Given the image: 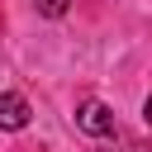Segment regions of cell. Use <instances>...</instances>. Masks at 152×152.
Instances as JSON below:
<instances>
[{
    "instance_id": "obj_1",
    "label": "cell",
    "mask_w": 152,
    "mask_h": 152,
    "mask_svg": "<svg viewBox=\"0 0 152 152\" xmlns=\"http://www.w3.org/2000/svg\"><path fill=\"white\" fill-rule=\"evenodd\" d=\"M76 124H81L86 133H95V138L114 133V114H109V104H104V100H81V109H76Z\"/></svg>"
},
{
    "instance_id": "obj_2",
    "label": "cell",
    "mask_w": 152,
    "mask_h": 152,
    "mask_svg": "<svg viewBox=\"0 0 152 152\" xmlns=\"http://www.w3.org/2000/svg\"><path fill=\"white\" fill-rule=\"evenodd\" d=\"M24 124H28V100L14 95V90H5V95H0V128H5V133H19Z\"/></svg>"
},
{
    "instance_id": "obj_3",
    "label": "cell",
    "mask_w": 152,
    "mask_h": 152,
    "mask_svg": "<svg viewBox=\"0 0 152 152\" xmlns=\"http://www.w3.org/2000/svg\"><path fill=\"white\" fill-rule=\"evenodd\" d=\"M33 5H38V14H48V19L66 14V0H33Z\"/></svg>"
},
{
    "instance_id": "obj_4",
    "label": "cell",
    "mask_w": 152,
    "mask_h": 152,
    "mask_svg": "<svg viewBox=\"0 0 152 152\" xmlns=\"http://www.w3.org/2000/svg\"><path fill=\"white\" fill-rule=\"evenodd\" d=\"M142 114H147V124H152V95H147V104H142Z\"/></svg>"
}]
</instances>
